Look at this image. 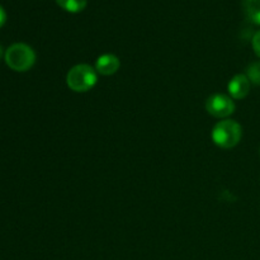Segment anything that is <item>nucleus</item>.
<instances>
[{
	"label": "nucleus",
	"instance_id": "nucleus-1",
	"mask_svg": "<svg viewBox=\"0 0 260 260\" xmlns=\"http://www.w3.org/2000/svg\"><path fill=\"white\" fill-rule=\"evenodd\" d=\"M212 141L221 149H231L240 142L243 136V128L240 124L233 119L221 121L213 127Z\"/></svg>",
	"mask_w": 260,
	"mask_h": 260
},
{
	"label": "nucleus",
	"instance_id": "nucleus-2",
	"mask_svg": "<svg viewBox=\"0 0 260 260\" xmlns=\"http://www.w3.org/2000/svg\"><path fill=\"white\" fill-rule=\"evenodd\" d=\"M96 80H98L96 70L86 63L74 66L66 76L68 86L76 93H85L90 90L96 84Z\"/></svg>",
	"mask_w": 260,
	"mask_h": 260
},
{
	"label": "nucleus",
	"instance_id": "nucleus-3",
	"mask_svg": "<svg viewBox=\"0 0 260 260\" xmlns=\"http://www.w3.org/2000/svg\"><path fill=\"white\" fill-rule=\"evenodd\" d=\"M5 62L12 70L23 73L35 65L36 53L25 43H14L5 52Z\"/></svg>",
	"mask_w": 260,
	"mask_h": 260
},
{
	"label": "nucleus",
	"instance_id": "nucleus-4",
	"mask_svg": "<svg viewBox=\"0 0 260 260\" xmlns=\"http://www.w3.org/2000/svg\"><path fill=\"white\" fill-rule=\"evenodd\" d=\"M206 109L211 116L216 118H225L231 116L235 111V103L233 98L225 94H213L206 102Z\"/></svg>",
	"mask_w": 260,
	"mask_h": 260
},
{
	"label": "nucleus",
	"instance_id": "nucleus-5",
	"mask_svg": "<svg viewBox=\"0 0 260 260\" xmlns=\"http://www.w3.org/2000/svg\"><path fill=\"white\" fill-rule=\"evenodd\" d=\"M250 80H249L245 74L235 75L229 83V94L234 99H244L250 91Z\"/></svg>",
	"mask_w": 260,
	"mask_h": 260
},
{
	"label": "nucleus",
	"instance_id": "nucleus-6",
	"mask_svg": "<svg viewBox=\"0 0 260 260\" xmlns=\"http://www.w3.org/2000/svg\"><path fill=\"white\" fill-rule=\"evenodd\" d=\"M119 66H121V62H119L117 56L112 55V53H106V55H102L101 57H98L95 62V70L101 75L108 76L117 73Z\"/></svg>",
	"mask_w": 260,
	"mask_h": 260
},
{
	"label": "nucleus",
	"instance_id": "nucleus-7",
	"mask_svg": "<svg viewBox=\"0 0 260 260\" xmlns=\"http://www.w3.org/2000/svg\"><path fill=\"white\" fill-rule=\"evenodd\" d=\"M243 9L251 23L260 25V0H243Z\"/></svg>",
	"mask_w": 260,
	"mask_h": 260
},
{
	"label": "nucleus",
	"instance_id": "nucleus-8",
	"mask_svg": "<svg viewBox=\"0 0 260 260\" xmlns=\"http://www.w3.org/2000/svg\"><path fill=\"white\" fill-rule=\"evenodd\" d=\"M88 0H56L58 7L70 13H79L85 9Z\"/></svg>",
	"mask_w": 260,
	"mask_h": 260
},
{
	"label": "nucleus",
	"instance_id": "nucleus-9",
	"mask_svg": "<svg viewBox=\"0 0 260 260\" xmlns=\"http://www.w3.org/2000/svg\"><path fill=\"white\" fill-rule=\"evenodd\" d=\"M246 76L250 80V83L260 85V62H253L251 65H249Z\"/></svg>",
	"mask_w": 260,
	"mask_h": 260
},
{
	"label": "nucleus",
	"instance_id": "nucleus-10",
	"mask_svg": "<svg viewBox=\"0 0 260 260\" xmlns=\"http://www.w3.org/2000/svg\"><path fill=\"white\" fill-rule=\"evenodd\" d=\"M253 48H254V52L256 53V56L260 58V30L254 35L253 37Z\"/></svg>",
	"mask_w": 260,
	"mask_h": 260
},
{
	"label": "nucleus",
	"instance_id": "nucleus-11",
	"mask_svg": "<svg viewBox=\"0 0 260 260\" xmlns=\"http://www.w3.org/2000/svg\"><path fill=\"white\" fill-rule=\"evenodd\" d=\"M5 20H7V13H5L4 8L0 5V27H3V25H4Z\"/></svg>",
	"mask_w": 260,
	"mask_h": 260
},
{
	"label": "nucleus",
	"instance_id": "nucleus-12",
	"mask_svg": "<svg viewBox=\"0 0 260 260\" xmlns=\"http://www.w3.org/2000/svg\"><path fill=\"white\" fill-rule=\"evenodd\" d=\"M2 55H3V50H2V46H0V57H2Z\"/></svg>",
	"mask_w": 260,
	"mask_h": 260
}]
</instances>
